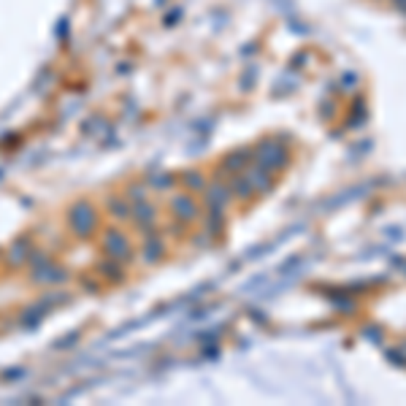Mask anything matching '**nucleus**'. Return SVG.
Returning a JSON list of instances; mask_svg holds the SVG:
<instances>
[{"label": "nucleus", "mask_w": 406, "mask_h": 406, "mask_svg": "<svg viewBox=\"0 0 406 406\" xmlns=\"http://www.w3.org/2000/svg\"><path fill=\"white\" fill-rule=\"evenodd\" d=\"M103 252L108 254L111 260H120V263L130 260V244H127L125 233L117 228L106 230L103 233Z\"/></svg>", "instance_id": "obj_2"}, {"label": "nucleus", "mask_w": 406, "mask_h": 406, "mask_svg": "<svg viewBox=\"0 0 406 406\" xmlns=\"http://www.w3.org/2000/svg\"><path fill=\"white\" fill-rule=\"evenodd\" d=\"M163 257V241L157 238V236H149V244L144 247V260L147 263H154V260H160Z\"/></svg>", "instance_id": "obj_8"}, {"label": "nucleus", "mask_w": 406, "mask_h": 406, "mask_svg": "<svg viewBox=\"0 0 406 406\" xmlns=\"http://www.w3.org/2000/svg\"><path fill=\"white\" fill-rule=\"evenodd\" d=\"M108 209H111V214H114V217H120V220H130V217H133L130 203L122 201V198H111V201H108Z\"/></svg>", "instance_id": "obj_9"}, {"label": "nucleus", "mask_w": 406, "mask_h": 406, "mask_svg": "<svg viewBox=\"0 0 406 406\" xmlns=\"http://www.w3.org/2000/svg\"><path fill=\"white\" fill-rule=\"evenodd\" d=\"M130 220H136L138 225H144V222H152L154 220V209L149 203H136L133 206V217Z\"/></svg>", "instance_id": "obj_7"}, {"label": "nucleus", "mask_w": 406, "mask_h": 406, "mask_svg": "<svg viewBox=\"0 0 406 406\" xmlns=\"http://www.w3.org/2000/svg\"><path fill=\"white\" fill-rule=\"evenodd\" d=\"M30 254H33V247H30V241L27 238H19V241H14L11 244V250H8V263H14V266H22L30 260Z\"/></svg>", "instance_id": "obj_6"}, {"label": "nucleus", "mask_w": 406, "mask_h": 406, "mask_svg": "<svg viewBox=\"0 0 406 406\" xmlns=\"http://www.w3.org/2000/svg\"><path fill=\"white\" fill-rule=\"evenodd\" d=\"M68 228L74 230L76 236H81V238L92 236V230L98 228V214H95V209H92L90 203H76V206H71V211H68Z\"/></svg>", "instance_id": "obj_1"}, {"label": "nucleus", "mask_w": 406, "mask_h": 406, "mask_svg": "<svg viewBox=\"0 0 406 406\" xmlns=\"http://www.w3.org/2000/svg\"><path fill=\"white\" fill-rule=\"evenodd\" d=\"M279 160H284V152L277 149V144H263L257 149V168H263V171H271L274 168L271 163H279Z\"/></svg>", "instance_id": "obj_5"}, {"label": "nucleus", "mask_w": 406, "mask_h": 406, "mask_svg": "<svg viewBox=\"0 0 406 406\" xmlns=\"http://www.w3.org/2000/svg\"><path fill=\"white\" fill-rule=\"evenodd\" d=\"M33 282H38V284H57V282H65V271L57 268L49 260V263H44V266L33 268Z\"/></svg>", "instance_id": "obj_3"}, {"label": "nucleus", "mask_w": 406, "mask_h": 406, "mask_svg": "<svg viewBox=\"0 0 406 406\" xmlns=\"http://www.w3.org/2000/svg\"><path fill=\"white\" fill-rule=\"evenodd\" d=\"M171 209H174V214H177L181 222H190V220L198 217V206H195V201L190 195H177L171 201Z\"/></svg>", "instance_id": "obj_4"}]
</instances>
